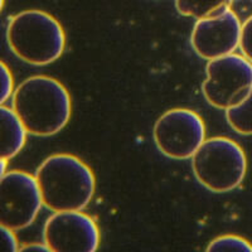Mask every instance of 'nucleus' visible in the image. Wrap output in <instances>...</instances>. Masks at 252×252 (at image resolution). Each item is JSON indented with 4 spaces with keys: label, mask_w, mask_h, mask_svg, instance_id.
<instances>
[{
    "label": "nucleus",
    "mask_w": 252,
    "mask_h": 252,
    "mask_svg": "<svg viewBox=\"0 0 252 252\" xmlns=\"http://www.w3.org/2000/svg\"><path fill=\"white\" fill-rule=\"evenodd\" d=\"M13 109L28 134L46 138L58 134L68 124L71 96L56 78L32 76L15 89Z\"/></svg>",
    "instance_id": "obj_1"
},
{
    "label": "nucleus",
    "mask_w": 252,
    "mask_h": 252,
    "mask_svg": "<svg viewBox=\"0 0 252 252\" xmlns=\"http://www.w3.org/2000/svg\"><path fill=\"white\" fill-rule=\"evenodd\" d=\"M43 206L52 212L83 211L96 190L94 172L80 158L55 154L42 161L35 172Z\"/></svg>",
    "instance_id": "obj_2"
},
{
    "label": "nucleus",
    "mask_w": 252,
    "mask_h": 252,
    "mask_svg": "<svg viewBox=\"0 0 252 252\" xmlns=\"http://www.w3.org/2000/svg\"><path fill=\"white\" fill-rule=\"evenodd\" d=\"M9 48L32 66H47L60 60L66 48L63 27L43 10H24L10 18L6 28Z\"/></svg>",
    "instance_id": "obj_3"
},
{
    "label": "nucleus",
    "mask_w": 252,
    "mask_h": 252,
    "mask_svg": "<svg viewBox=\"0 0 252 252\" xmlns=\"http://www.w3.org/2000/svg\"><path fill=\"white\" fill-rule=\"evenodd\" d=\"M192 169L197 181L213 193H227L237 188L247 172L244 149L228 138L204 140L192 157Z\"/></svg>",
    "instance_id": "obj_4"
},
{
    "label": "nucleus",
    "mask_w": 252,
    "mask_h": 252,
    "mask_svg": "<svg viewBox=\"0 0 252 252\" xmlns=\"http://www.w3.org/2000/svg\"><path fill=\"white\" fill-rule=\"evenodd\" d=\"M202 92L209 105L226 111L246 98L252 90V63L240 55L211 60Z\"/></svg>",
    "instance_id": "obj_5"
},
{
    "label": "nucleus",
    "mask_w": 252,
    "mask_h": 252,
    "mask_svg": "<svg viewBox=\"0 0 252 252\" xmlns=\"http://www.w3.org/2000/svg\"><path fill=\"white\" fill-rule=\"evenodd\" d=\"M153 138L161 154L175 160H186L192 159L206 140V126L193 110L172 109L157 120Z\"/></svg>",
    "instance_id": "obj_6"
},
{
    "label": "nucleus",
    "mask_w": 252,
    "mask_h": 252,
    "mask_svg": "<svg viewBox=\"0 0 252 252\" xmlns=\"http://www.w3.org/2000/svg\"><path fill=\"white\" fill-rule=\"evenodd\" d=\"M43 199L35 177L10 170L0 182V222L14 231L27 228L37 218Z\"/></svg>",
    "instance_id": "obj_7"
},
{
    "label": "nucleus",
    "mask_w": 252,
    "mask_h": 252,
    "mask_svg": "<svg viewBox=\"0 0 252 252\" xmlns=\"http://www.w3.org/2000/svg\"><path fill=\"white\" fill-rule=\"evenodd\" d=\"M43 238L51 251L94 252L100 245V231L94 218L82 211H62L47 220Z\"/></svg>",
    "instance_id": "obj_8"
},
{
    "label": "nucleus",
    "mask_w": 252,
    "mask_h": 252,
    "mask_svg": "<svg viewBox=\"0 0 252 252\" xmlns=\"http://www.w3.org/2000/svg\"><path fill=\"white\" fill-rule=\"evenodd\" d=\"M241 24L236 13L226 9L220 14L197 19L190 44L198 56L211 61L231 55L240 47Z\"/></svg>",
    "instance_id": "obj_9"
},
{
    "label": "nucleus",
    "mask_w": 252,
    "mask_h": 252,
    "mask_svg": "<svg viewBox=\"0 0 252 252\" xmlns=\"http://www.w3.org/2000/svg\"><path fill=\"white\" fill-rule=\"evenodd\" d=\"M1 158L13 159L23 149L27 141L26 126L22 123L14 109L1 106Z\"/></svg>",
    "instance_id": "obj_10"
},
{
    "label": "nucleus",
    "mask_w": 252,
    "mask_h": 252,
    "mask_svg": "<svg viewBox=\"0 0 252 252\" xmlns=\"http://www.w3.org/2000/svg\"><path fill=\"white\" fill-rule=\"evenodd\" d=\"M233 0H175L179 14L195 19L212 17L229 9Z\"/></svg>",
    "instance_id": "obj_11"
},
{
    "label": "nucleus",
    "mask_w": 252,
    "mask_h": 252,
    "mask_svg": "<svg viewBox=\"0 0 252 252\" xmlns=\"http://www.w3.org/2000/svg\"><path fill=\"white\" fill-rule=\"evenodd\" d=\"M228 125L241 135H252V90L245 100L226 110Z\"/></svg>",
    "instance_id": "obj_12"
},
{
    "label": "nucleus",
    "mask_w": 252,
    "mask_h": 252,
    "mask_svg": "<svg viewBox=\"0 0 252 252\" xmlns=\"http://www.w3.org/2000/svg\"><path fill=\"white\" fill-rule=\"evenodd\" d=\"M226 250L252 252V244L240 236L224 235L211 241L207 247V251H226Z\"/></svg>",
    "instance_id": "obj_13"
},
{
    "label": "nucleus",
    "mask_w": 252,
    "mask_h": 252,
    "mask_svg": "<svg viewBox=\"0 0 252 252\" xmlns=\"http://www.w3.org/2000/svg\"><path fill=\"white\" fill-rule=\"evenodd\" d=\"M240 49L242 56L252 63V15L245 20L241 29Z\"/></svg>",
    "instance_id": "obj_14"
},
{
    "label": "nucleus",
    "mask_w": 252,
    "mask_h": 252,
    "mask_svg": "<svg viewBox=\"0 0 252 252\" xmlns=\"http://www.w3.org/2000/svg\"><path fill=\"white\" fill-rule=\"evenodd\" d=\"M14 81L10 69L5 63L1 62V103L6 102L14 94Z\"/></svg>",
    "instance_id": "obj_15"
},
{
    "label": "nucleus",
    "mask_w": 252,
    "mask_h": 252,
    "mask_svg": "<svg viewBox=\"0 0 252 252\" xmlns=\"http://www.w3.org/2000/svg\"><path fill=\"white\" fill-rule=\"evenodd\" d=\"M1 237H3L4 244H5L6 249H8L9 251H19L20 247L19 244H18L17 237H15L14 235V229L8 228V227L5 226H1Z\"/></svg>",
    "instance_id": "obj_16"
},
{
    "label": "nucleus",
    "mask_w": 252,
    "mask_h": 252,
    "mask_svg": "<svg viewBox=\"0 0 252 252\" xmlns=\"http://www.w3.org/2000/svg\"><path fill=\"white\" fill-rule=\"evenodd\" d=\"M19 251H51V250H49V247L47 246L46 242H43V244L35 242V244L24 245V246H20Z\"/></svg>",
    "instance_id": "obj_17"
},
{
    "label": "nucleus",
    "mask_w": 252,
    "mask_h": 252,
    "mask_svg": "<svg viewBox=\"0 0 252 252\" xmlns=\"http://www.w3.org/2000/svg\"><path fill=\"white\" fill-rule=\"evenodd\" d=\"M6 163H8V159H4L1 158V160H0V175L3 177L4 174H6Z\"/></svg>",
    "instance_id": "obj_18"
}]
</instances>
